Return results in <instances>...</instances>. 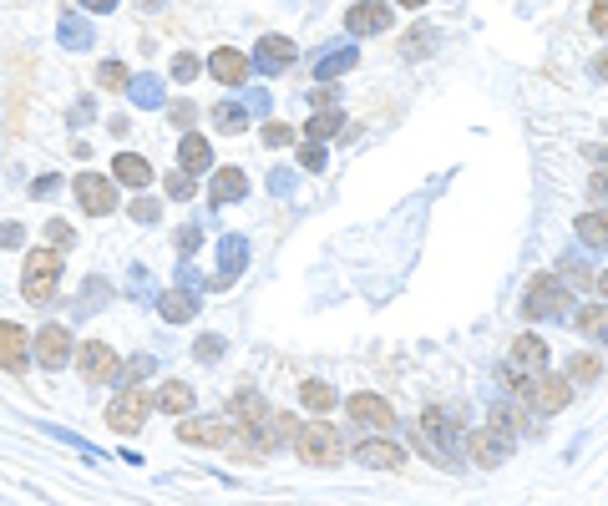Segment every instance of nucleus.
Segmentation results:
<instances>
[{"label": "nucleus", "mask_w": 608, "mask_h": 506, "mask_svg": "<svg viewBox=\"0 0 608 506\" xmlns=\"http://www.w3.org/2000/svg\"><path fill=\"white\" fill-rule=\"evenodd\" d=\"M294 456L304 461V466H340L345 461V441H340V431L330 426V420H310V426H299L294 431Z\"/></svg>", "instance_id": "1"}, {"label": "nucleus", "mask_w": 608, "mask_h": 506, "mask_svg": "<svg viewBox=\"0 0 608 506\" xmlns=\"http://www.w3.org/2000/svg\"><path fill=\"white\" fill-rule=\"evenodd\" d=\"M21 289L31 304H51L56 289H61V248H31L26 264H21Z\"/></svg>", "instance_id": "2"}, {"label": "nucleus", "mask_w": 608, "mask_h": 506, "mask_svg": "<svg viewBox=\"0 0 608 506\" xmlns=\"http://www.w3.org/2000/svg\"><path fill=\"white\" fill-rule=\"evenodd\" d=\"M568 309H573V289L558 274H532V284L522 294L527 319H568Z\"/></svg>", "instance_id": "3"}, {"label": "nucleus", "mask_w": 608, "mask_h": 506, "mask_svg": "<svg viewBox=\"0 0 608 506\" xmlns=\"http://www.w3.org/2000/svg\"><path fill=\"white\" fill-rule=\"evenodd\" d=\"M178 441L228 451V446H239V420L234 415H178Z\"/></svg>", "instance_id": "4"}, {"label": "nucleus", "mask_w": 608, "mask_h": 506, "mask_svg": "<svg viewBox=\"0 0 608 506\" xmlns=\"http://www.w3.org/2000/svg\"><path fill=\"white\" fill-rule=\"evenodd\" d=\"M147 415H152V395H147L142 385H122V395L107 405V426H112L117 436H137Z\"/></svg>", "instance_id": "5"}, {"label": "nucleus", "mask_w": 608, "mask_h": 506, "mask_svg": "<svg viewBox=\"0 0 608 506\" xmlns=\"http://www.w3.org/2000/svg\"><path fill=\"white\" fill-rule=\"evenodd\" d=\"M538 415H558V410H568V400H573V380L568 375H553V370H538L527 380V395H522Z\"/></svg>", "instance_id": "6"}, {"label": "nucleus", "mask_w": 608, "mask_h": 506, "mask_svg": "<svg viewBox=\"0 0 608 506\" xmlns=\"http://www.w3.org/2000/svg\"><path fill=\"white\" fill-rule=\"evenodd\" d=\"M467 451V461L477 466V471H497V466H507V456H512V441L507 436H497L492 426H482V431H462V441H456Z\"/></svg>", "instance_id": "7"}, {"label": "nucleus", "mask_w": 608, "mask_h": 506, "mask_svg": "<svg viewBox=\"0 0 608 506\" xmlns=\"http://www.w3.org/2000/svg\"><path fill=\"white\" fill-rule=\"evenodd\" d=\"M244 269H249V238H244V233H223V238H218V274H213L203 289H218V294L234 289Z\"/></svg>", "instance_id": "8"}, {"label": "nucleus", "mask_w": 608, "mask_h": 506, "mask_svg": "<svg viewBox=\"0 0 608 506\" xmlns=\"http://www.w3.org/2000/svg\"><path fill=\"white\" fill-rule=\"evenodd\" d=\"M345 420H355V426H370V431H396V410L386 395H375V390H355L345 400Z\"/></svg>", "instance_id": "9"}, {"label": "nucleus", "mask_w": 608, "mask_h": 506, "mask_svg": "<svg viewBox=\"0 0 608 506\" xmlns=\"http://www.w3.org/2000/svg\"><path fill=\"white\" fill-rule=\"evenodd\" d=\"M71 188H76V203H82L87 218H107L117 208V178H107V173H82Z\"/></svg>", "instance_id": "10"}, {"label": "nucleus", "mask_w": 608, "mask_h": 506, "mask_svg": "<svg viewBox=\"0 0 608 506\" xmlns=\"http://www.w3.org/2000/svg\"><path fill=\"white\" fill-rule=\"evenodd\" d=\"M76 370H82V380H87V385H112V380H117V370H122V360H117V350H112V345L87 340V345H76Z\"/></svg>", "instance_id": "11"}, {"label": "nucleus", "mask_w": 608, "mask_h": 506, "mask_svg": "<svg viewBox=\"0 0 608 506\" xmlns=\"http://www.w3.org/2000/svg\"><path fill=\"white\" fill-rule=\"evenodd\" d=\"M350 456H355L360 466H370V471H401V466H406V446H396L391 431H375L370 441L350 446Z\"/></svg>", "instance_id": "12"}, {"label": "nucleus", "mask_w": 608, "mask_h": 506, "mask_svg": "<svg viewBox=\"0 0 608 506\" xmlns=\"http://www.w3.org/2000/svg\"><path fill=\"white\" fill-rule=\"evenodd\" d=\"M31 355L41 360V370H61V365L76 355L71 329H66V324H46V329H36V345H31Z\"/></svg>", "instance_id": "13"}, {"label": "nucleus", "mask_w": 608, "mask_h": 506, "mask_svg": "<svg viewBox=\"0 0 608 506\" xmlns=\"http://www.w3.org/2000/svg\"><path fill=\"white\" fill-rule=\"evenodd\" d=\"M391 6L386 0H355V6H345V31L350 36H380V31H391Z\"/></svg>", "instance_id": "14"}, {"label": "nucleus", "mask_w": 608, "mask_h": 506, "mask_svg": "<svg viewBox=\"0 0 608 506\" xmlns=\"http://www.w3.org/2000/svg\"><path fill=\"white\" fill-rule=\"evenodd\" d=\"M264 76H279V71H289L294 61H299V46L289 41V36H259L254 41V56H249Z\"/></svg>", "instance_id": "15"}, {"label": "nucleus", "mask_w": 608, "mask_h": 506, "mask_svg": "<svg viewBox=\"0 0 608 506\" xmlns=\"http://www.w3.org/2000/svg\"><path fill=\"white\" fill-rule=\"evenodd\" d=\"M249 71H254V61H249L244 51H234V46H218V51L208 56V76L218 81V87H244Z\"/></svg>", "instance_id": "16"}, {"label": "nucleus", "mask_w": 608, "mask_h": 506, "mask_svg": "<svg viewBox=\"0 0 608 506\" xmlns=\"http://www.w3.org/2000/svg\"><path fill=\"white\" fill-rule=\"evenodd\" d=\"M26 360H31V340H26V329H21V324H11V319H0V370L21 375V370H26Z\"/></svg>", "instance_id": "17"}, {"label": "nucleus", "mask_w": 608, "mask_h": 506, "mask_svg": "<svg viewBox=\"0 0 608 506\" xmlns=\"http://www.w3.org/2000/svg\"><path fill=\"white\" fill-rule=\"evenodd\" d=\"M350 137V122L340 107H320L310 122H304V142H345Z\"/></svg>", "instance_id": "18"}, {"label": "nucleus", "mask_w": 608, "mask_h": 506, "mask_svg": "<svg viewBox=\"0 0 608 506\" xmlns=\"http://www.w3.org/2000/svg\"><path fill=\"white\" fill-rule=\"evenodd\" d=\"M512 365H517V370H527V375L548 370V340H543V334L522 329L517 340H512Z\"/></svg>", "instance_id": "19"}, {"label": "nucleus", "mask_w": 608, "mask_h": 506, "mask_svg": "<svg viewBox=\"0 0 608 506\" xmlns=\"http://www.w3.org/2000/svg\"><path fill=\"white\" fill-rule=\"evenodd\" d=\"M208 198L223 208V203H244L249 198V178H244V167H218L213 183H208Z\"/></svg>", "instance_id": "20"}, {"label": "nucleus", "mask_w": 608, "mask_h": 506, "mask_svg": "<svg viewBox=\"0 0 608 506\" xmlns=\"http://www.w3.org/2000/svg\"><path fill=\"white\" fill-rule=\"evenodd\" d=\"M158 314H163L168 324H188V319L198 314V289H183V284H178V289H163V294H158Z\"/></svg>", "instance_id": "21"}, {"label": "nucleus", "mask_w": 608, "mask_h": 506, "mask_svg": "<svg viewBox=\"0 0 608 506\" xmlns=\"http://www.w3.org/2000/svg\"><path fill=\"white\" fill-rule=\"evenodd\" d=\"M178 167H188L193 178L213 167V147H208L203 132H183V137H178Z\"/></svg>", "instance_id": "22"}, {"label": "nucleus", "mask_w": 608, "mask_h": 506, "mask_svg": "<svg viewBox=\"0 0 608 506\" xmlns=\"http://www.w3.org/2000/svg\"><path fill=\"white\" fill-rule=\"evenodd\" d=\"M112 178H117L122 188H147V183H152V162H147L142 152H117V157H112Z\"/></svg>", "instance_id": "23"}, {"label": "nucleus", "mask_w": 608, "mask_h": 506, "mask_svg": "<svg viewBox=\"0 0 608 506\" xmlns=\"http://www.w3.org/2000/svg\"><path fill=\"white\" fill-rule=\"evenodd\" d=\"M274 405L259 395V390H239L234 400H228V415L239 420V431H249V426H264V415H269Z\"/></svg>", "instance_id": "24"}, {"label": "nucleus", "mask_w": 608, "mask_h": 506, "mask_svg": "<svg viewBox=\"0 0 608 506\" xmlns=\"http://www.w3.org/2000/svg\"><path fill=\"white\" fill-rule=\"evenodd\" d=\"M56 41H61L66 51H87V46H92V21H87V16H76V11H61V21H56Z\"/></svg>", "instance_id": "25"}, {"label": "nucleus", "mask_w": 608, "mask_h": 506, "mask_svg": "<svg viewBox=\"0 0 608 506\" xmlns=\"http://www.w3.org/2000/svg\"><path fill=\"white\" fill-rule=\"evenodd\" d=\"M299 405L315 410V415H325V410H340V395H335L330 380H299Z\"/></svg>", "instance_id": "26"}, {"label": "nucleus", "mask_w": 608, "mask_h": 506, "mask_svg": "<svg viewBox=\"0 0 608 506\" xmlns=\"http://www.w3.org/2000/svg\"><path fill=\"white\" fill-rule=\"evenodd\" d=\"M355 61H360L355 46H335V51H325V56L315 61V81H335V76L355 71Z\"/></svg>", "instance_id": "27"}, {"label": "nucleus", "mask_w": 608, "mask_h": 506, "mask_svg": "<svg viewBox=\"0 0 608 506\" xmlns=\"http://www.w3.org/2000/svg\"><path fill=\"white\" fill-rule=\"evenodd\" d=\"M573 329L583 334V340H603L608 345V304H583L573 314Z\"/></svg>", "instance_id": "28"}, {"label": "nucleus", "mask_w": 608, "mask_h": 506, "mask_svg": "<svg viewBox=\"0 0 608 506\" xmlns=\"http://www.w3.org/2000/svg\"><path fill=\"white\" fill-rule=\"evenodd\" d=\"M573 233H578L588 248H608V208H588V213H578Z\"/></svg>", "instance_id": "29"}, {"label": "nucleus", "mask_w": 608, "mask_h": 506, "mask_svg": "<svg viewBox=\"0 0 608 506\" xmlns=\"http://www.w3.org/2000/svg\"><path fill=\"white\" fill-rule=\"evenodd\" d=\"M158 410H168V415H188L193 405H198V395H193V385H183V380H168L163 390H158V400H152Z\"/></svg>", "instance_id": "30"}, {"label": "nucleus", "mask_w": 608, "mask_h": 506, "mask_svg": "<svg viewBox=\"0 0 608 506\" xmlns=\"http://www.w3.org/2000/svg\"><path fill=\"white\" fill-rule=\"evenodd\" d=\"M127 97H132L142 112H152V107H163V102H168V92H163V81H158V76H132V81H127Z\"/></svg>", "instance_id": "31"}, {"label": "nucleus", "mask_w": 608, "mask_h": 506, "mask_svg": "<svg viewBox=\"0 0 608 506\" xmlns=\"http://www.w3.org/2000/svg\"><path fill=\"white\" fill-rule=\"evenodd\" d=\"M558 279H563L573 294H593V269L578 259V253H568V259L558 264Z\"/></svg>", "instance_id": "32"}, {"label": "nucleus", "mask_w": 608, "mask_h": 506, "mask_svg": "<svg viewBox=\"0 0 608 506\" xmlns=\"http://www.w3.org/2000/svg\"><path fill=\"white\" fill-rule=\"evenodd\" d=\"M568 380L573 385H598L603 380V360L598 355H573L568 360Z\"/></svg>", "instance_id": "33"}, {"label": "nucleus", "mask_w": 608, "mask_h": 506, "mask_svg": "<svg viewBox=\"0 0 608 506\" xmlns=\"http://www.w3.org/2000/svg\"><path fill=\"white\" fill-rule=\"evenodd\" d=\"M583 152H588V162H598L593 173H588V193L608 203V152L603 147H583Z\"/></svg>", "instance_id": "34"}, {"label": "nucleus", "mask_w": 608, "mask_h": 506, "mask_svg": "<svg viewBox=\"0 0 608 506\" xmlns=\"http://www.w3.org/2000/svg\"><path fill=\"white\" fill-rule=\"evenodd\" d=\"M127 81H132V71H127L122 61H102V66H97V87H102V92H127Z\"/></svg>", "instance_id": "35"}, {"label": "nucleus", "mask_w": 608, "mask_h": 506, "mask_svg": "<svg viewBox=\"0 0 608 506\" xmlns=\"http://www.w3.org/2000/svg\"><path fill=\"white\" fill-rule=\"evenodd\" d=\"M213 122H218L223 132H249V112H244L239 102H218V107H213Z\"/></svg>", "instance_id": "36"}, {"label": "nucleus", "mask_w": 608, "mask_h": 506, "mask_svg": "<svg viewBox=\"0 0 608 506\" xmlns=\"http://www.w3.org/2000/svg\"><path fill=\"white\" fill-rule=\"evenodd\" d=\"M152 370H158V360H152V355H132V360L117 370V380H122V385H142Z\"/></svg>", "instance_id": "37"}, {"label": "nucleus", "mask_w": 608, "mask_h": 506, "mask_svg": "<svg viewBox=\"0 0 608 506\" xmlns=\"http://www.w3.org/2000/svg\"><path fill=\"white\" fill-rule=\"evenodd\" d=\"M127 213H132V223H158V218H163V203H158V198H147V193L137 188V198L127 203Z\"/></svg>", "instance_id": "38"}, {"label": "nucleus", "mask_w": 608, "mask_h": 506, "mask_svg": "<svg viewBox=\"0 0 608 506\" xmlns=\"http://www.w3.org/2000/svg\"><path fill=\"white\" fill-rule=\"evenodd\" d=\"M163 188H168V198H178V203H188V198L198 193V178L188 173V167H178V173H168V183H163Z\"/></svg>", "instance_id": "39"}, {"label": "nucleus", "mask_w": 608, "mask_h": 506, "mask_svg": "<svg viewBox=\"0 0 608 506\" xmlns=\"http://www.w3.org/2000/svg\"><path fill=\"white\" fill-rule=\"evenodd\" d=\"M299 167H304V173H325V147L299 137Z\"/></svg>", "instance_id": "40"}, {"label": "nucleus", "mask_w": 608, "mask_h": 506, "mask_svg": "<svg viewBox=\"0 0 608 506\" xmlns=\"http://www.w3.org/2000/svg\"><path fill=\"white\" fill-rule=\"evenodd\" d=\"M168 71H173V81H193V76H198V71H203V61H198V56H193V51H178V56H173V66H168Z\"/></svg>", "instance_id": "41"}, {"label": "nucleus", "mask_w": 608, "mask_h": 506, "mask_svg": "<svg viewBox=\"0 0 608 506\" xmlns=\"http://www.w3.org/2000/svg\"><path fill=\"white\" fill-rule=\"evenodd\" d=\"M173 248H178V259H193V253H198V223H183L173 233Z\"/></svg>", "instance_id": "42"}, {"label": "nucleus", "mask_w": 608, "mask_h": 506, "mask_svg": "<svg viewBox=\"0 0 608 506\" xmlns=\"http://www.w3.org/2000/svg\"><path fill=\"white\" fill-rule=\"evenodd\" d=\"M163 107H168V122H173L178 132H188V127H193V117H198V107H193V102H163Z\"/></svg>", "instance_id": "43"}, {"label": "nucleus", "mask_w": 608, "mask_h": 506, "mask_svg": "<svg viewBox=\"0 0 608 506\" xmlns=\"http://www.w3.org/2000/svg\"><path fill=\"white\" fill-rule=\"evenodd\" d=\"M299 132L289 127V122H264V147H289Z\"/></svg>", "instance_id": "44"}, {"label": "nucleus", "mask_w": 608, "mask_h": 506, "mask_svg": "<svg viewBox=\"0 0 608 506\" xmlns=\"http://www.w3.org/2000/svg\"><path fill=\"white\" fill-rule=\"evenodd\" d=\"M218 355H223V340H218V334H203V340L193 345V360H198V365H213Z\"/></svg>", "instance_id": "45"}, {"label": "nucleus", "mask_w": 608, "mask_h": 506, "mask_svg": "<svg viewBox=\"0 0 608 506\" xmlns=\"http://www.w3.org/2000/svg\"><path fill=\"white\" fill-rule=\"evenodd\" d=\"M46 238H51L56 248H71V243H76V233H71V223H61V218H51V223H46Z\"/></svg>", "instance_id": "46"}, {"label": "nucleus", "mask_w": 608, "mask_h": 506, "mask_svg": "<svg viewBox=\"0 0 608 506\" xmlns=\"http://www.w3.org/2000/svg\"><path fill=\"white\" fill-rule=\"evenodd\" d=\"M26 243V228L21 223H0V248H21Z\"/></svg>", "instance_id": "47"}, {"label": "nucleus", "mask_w": 608, "mask_h": 506, "mask_svg": "<svg viewBox=\"0 0 608 506\" xmlns=\"http://www.w3.org/2000/svg\"><path fill=\"white\" fill-rule=\"evenodd\" d=\"M588 26L598 36H608V0H598V6H588Z\"/></svg>", "instance_id": "48"}, {"label": "nucleus", "mask_w": 608, "mask_h": 506, "mask_svg": "<svg viewBox=\"0 0 608 506\" xmlns=\"http://www.w3.org/2000/svg\"><path fill=\"white\" fill-rule=\"evenodd\" d=\"M421 51H431V26H426V31H411V36H406V56H421Z\"/></svg>", "instance_id": "49"}, {"label": "nucleus", "mask_w": 608, "mask_h": 506, "mask_svg": "<svg viewBox=\"0 0 608 506\" xmlns=\"http://www.w3.org/2000/svg\"><path fill=\"white\" fill-rule=\"evenodd\" d=\"M56 188H61V173H46V178H36V183H31V198H51Z\"/></svg>", "instance_id": "50"}, {"label": "nucleus", "mask_w": 608, "mask_h": 506, "mask_svg": "<svg viewBox=\"0 0 608 506\" xmlns=\"http://www.w3.org/2000/svg\"><path fill=\"white\" fill-rule=\"evenodd\" d=\"M310 102H315V107H335V87H330V81H320V87L310 92Z\"/></svg>", "instance_id": "51"}, {"label": "nucleus", "mask_w": 608, "mask_h": 506, "mask_svg": "<svg viewBox=\"0 0 608 506\" xmlns=\"http://www.w3.org/2000/svg\"><path fill=\"white\" fill-rule=\"evenodd\" d=\"M82 11H92V16H107V11H117V0H76Z\"/></svg>", "instance_id": "52"}, {"label": "nucleus", "mask_w": 608, "mask_h": 506, "mask_svg": "<svg viewBox=\"0 0 608 506\" xmlns=\"http://www.w3.org/2000/svg\"><path fill=\"white\" fill-rule=\"evenodd\" d=\"M269 188H274V193H289V188H294V173H289V167H279V173L269 178Z\"/></svg>", "instance_id": "53"}, {"label": "nucleus", "mask_w": 608, "mask_h": 506, "mask_svg": "<svg viewBox=\"0 0 608 506\" xmlns=\"http://www.w3.org/2000/svg\"><path fill=\"white\" fill-rule=\"evenodd\" d=\"M71 122H76V127H87V122H92V102H76V112H71Z\"/></svg>", "instance_id": "54"}, {"label": "nucleus", "mask_w": 608, "mask_h": 506, "mask_svg": "<svg viewBox=\"0 0 608 506\" xmlns=\"http://www.w3.org/2000/svg\"><path fill=\"white\" fill-rule=\"evenodd\" d=\"M107 132H112V137H127V132H132V122H127V117H112V122H107Z\"/></svg>", "instance_id": "55"}, {"label": "nucleus", "mask_w": 608, "mask_h": 506, "mask_svg": "<svg viewBox=\"0 0 608 506\" xmlns=\"http://www.w3.org/2000/svg\"><path fill=\"white\" fill-rule=\"evenodd\" d=\"M593 76H603V81H608V46L593 56Z\"/></svg>", "instance_id": "56"}, {"label": "nucleus", "mask_w": 608, "mask_h": 506, "mask_svg": "<svg viewBox=\"0 0 608 506\" xmlns=\"http://www.w3.org/2000/svg\"><path fill=\"white\" fill-rule=\"evenodd\" d=\"M249 107L254 112H269V92H249Z\"/></svg>", "instance_id": "57"}, {"label": "nucleus", "mask_w": 608, "mask_h": 506, "mask_svg": "<svg viewBox=\"0 0 608 506\" xmlns=\"http://www.w3.org/2000/svg\"><path fill=\"white\" fill-rule=\"evenodd\" d=\"M396 6H406V11H426L431 0H396Z\"/></svg>", "instance_id": "58"}, {"label": "nucleus", "mask_w": 608, "mask_h": 506, "mask_svg": "<svg viewBox=\"0 0 608 506\" xmlns=\"http://www.w3.org/2000/svg\"><path fill=\"white\" fill-rule=\"evenodd\" d=\"M137 6H142V11H163V0H137Z\"/></svg>", "instance_id": "59"}]
</instances>
